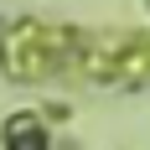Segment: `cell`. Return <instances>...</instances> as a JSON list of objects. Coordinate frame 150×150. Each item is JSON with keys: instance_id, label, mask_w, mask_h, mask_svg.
Masks as SVG:
<instances>
[{"instance_id": "1", "label": "cell", "mask_w": 150, "mask_h": 150, "mask_svg": "<svg viewBox=\"0 0 150 150\" xmlns=\"http://www.w3.org/2000/svg\"><path fill=\"white\" fill-rule=\"evenodd\" d=\"M5 145L11 150H47V135H42V124L31 119V114H16L5 124Z\"/></svg>"}]
</instances>
